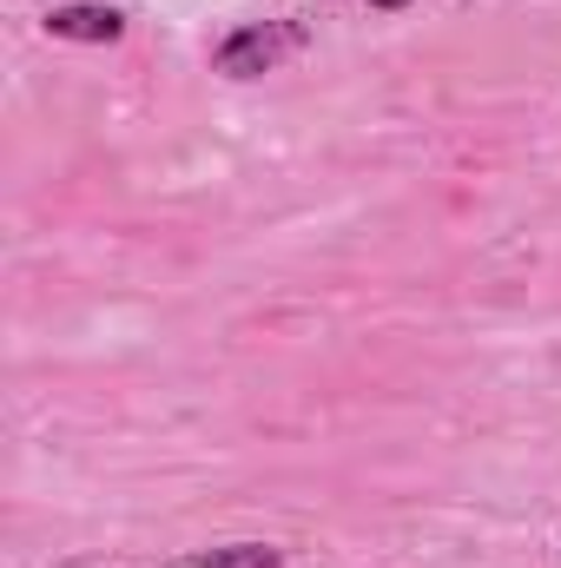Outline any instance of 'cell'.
<instances>
[{
	"mask_svg": "<svg viewBox=\"0 0 561 568\" xmlns=\"http://www.w3.org/2000/svg\"><path fill=\"white\" fill-rule=\"evenodd\" d=\"M290 53H304V20H252L218 40L212 67L225 80H258V73H278Z\"/></svg>",
	"mask_w": 561,
	"mask_h": 568,
	"instance_id": "6da1fadb",
	"label": "cell"
},
{
	"mask_svg": "<svg viewBox=\"0 0 561 568\" xmlns=\"http://www.w3.org/2000/svg\"><path fill=\"white\" fill-rule=\"evenodd\" d=\"M47 33H53V40L113 47V40H126V13H120V7H100V0H67V7L47 13Z\"/></svg>",
	"mask_w": 561,
	"mask_h": 568,
	"instance_id": "7a4b0ae2",
	"label": "cell"
},
{
	"mask_svg": "<svg viewBox=\"0 0 561 568\" xmlns=\"http://www.w3.org/2000/svg\"><path fill=\"white\" fill-rule=\"evenodd\" d=\"M284 549L272 542H232V549H205V556H192V568H278Z\"/></svg>",
	"mask_w": 561,
	"mask_h": 568,
	"instance_id": "3957f363",
	"label": "cell"
},
{
	"mask_svg": "<svg viewBox=\"0 0 561 568\" xmlns=\"http://www.w3.org/2000/svg\"><path fill=\"white\" fill-rule=\"evenodd\" d=\"M370 7H384V13H397V7H410V0H370Z\"/></svg>",
	"mask_w": 561,
	"mask_h": 568,
	"instance_id": "277c9868",
	"label": "cell"
}]
</instances>
